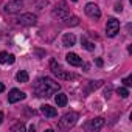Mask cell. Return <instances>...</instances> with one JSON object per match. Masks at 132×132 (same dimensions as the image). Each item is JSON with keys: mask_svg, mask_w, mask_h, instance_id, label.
<instances>
[{"mask_svg": "<svg viewBox=\"0 0 132 132\" xmlns=\"http://www.w3.org/2000/svg\"><path fill=\"white\" fill-rule=\"evenodd\" d=\"M61 89V84L51 78H39L34 84V92L39 98H50Z\"/></svg>", "mask_w": 132, "mask_h": 132, "instance_id": "obj_1", "label": "cell"}, {"mask_svg": "<svg viewBox=\"0 0 132 132\" xmlns=\"http://www.w3.org/2000/svg\"><path fill=\"white\" fill-rule=\"evenodd\" d=\"M76 121H78V113L76 112H69V113L62 115V118L59 120V127L61 129H70L76 124Z\"/></svg>", "mask_w": 132, "mask_h": 132, "instance_id": "obj_2", "label": "cell"}, {"mask_svg": "<svg viewBox=\"0 0 132 132\" xmlns=\"http://www.w3.org/2000/svg\"><path fill=\"white\" fill-rule=\"evenodd\" d=\"M50 69H51L53 75H54V76H57L59 79H72V78H75V75H73V73H67V72H64V69L61 67V65H59L56 61H51V62H50Z\"/></svg>", "mask_w": 132, "mask_h": 132, "instance_id": "obj_3", "label": "cell"}, {"mask_svg": "<svg viewBox=\"0 0 132 132\" xmlns=\"http://www.w3.org/2000/svg\"><path fill=\"white\" fill-rule=\"evenodd\" d=\"M51 16L54 17V19H57V20H65L69 16H70V13H69V10H67V5H65V2H61L59 5H56V8L51 11Z\"/></svg>", "mask_w": 132, "mask_h": 132, "instance_id": "obj_4", "label": "cell"}, {"mask_svg": "<svg viewBox=\"0 0 132 132\" xmlns=\"http://www.w3.org/2000/svg\"><path fill=\"white\" fill-rule=\"evenodd\" d=\"M36 20H37V17L33 13H25V14H20L17 17V23L22 27H33L36 23Z\"/></svg>", "mask_w": 132, "mask_h": 132, "instance_id": "obj_5", "label": "cell"}, {"mask_svg": "<svg viewBox=\"0 0 132 132\" xmlns=\"http://www.w3.org/2000/svg\"><path fill=\"white\" fill-rule=\"evenodd\" d=\"M120 31V22L117 20V19H109L107 20V23H106V34L109 36V37H113L117 33Z\"/></svg>", "mask_w": 132, "mask_h": 132, "instance_id": "obj_6", "label": "cell"}, {"mask_svg": "<svg viewBox=\"0 0 132 132\" xmlns=\"http://www.w3.org/2000/svg\"><path fill=\"white\" fill-rule=\"evenodd\" d=\"M22 8H23V2H22V0H11V2H8V3L5 5V13H8V14H16V13H19Z\"/></svg>", "mask_w": 132, "mask_h": 132, "instance_id": "obj_7", "label": "cell"}, {"mask_svg": "<svg viewBox=\"0 0 132 132\" xmlns=\"http://www.w3.org/2000/svg\"><path fill=\"white\" fill-rule=\"evenodd\" d=\"M103 126H104V118L98 117V118H93V120H90L89 123H86L84 129H86V130H89V132H95V130L101 129Z\"/></svg>", "mask_w": 132, "mask_h": 132, "instance_id": "obj_8", "label": "cell"}, {"mask_svg": "<svg viewBox=\"0 0 132 132\" xmlns=\"http://www.w3.org/2000/svg\"><path fill=\"white\" fill-rule=\"evenodd\" d=\"M84 11H86V14H87L89 17H92V19H100V17H101V10L98 8L96 3H87L86 8H84Z\"/></svg>", "mask_w": 132, "mask_h": 132, "instance_id": "obj_9", "label": "cell"}, {"mask_svg": "<svg viewBox=\"0 0 132 132\" xmlns=\"http://www.w3.org/2000/svg\"><path fill=\"white\" fill-rule=\"evenodd\" d=\"M25 93L23 92H20L19 89H13V90H10V93H8V101L11 103V104H14V103H17V101H22V100H25Z\"/></svg>", "mask_w": 132, "mask_h": 132, "instance_id": "obj_10", "label": "cell"}, {"mask_svg": "<svg viewBox=\"0 0 132 132\" xmlns=\"http://www.w3.org/2000/svg\"><path fill=\"white\" fill-rule=\"evenodd\" d=\"M65 59H67V62H69L70 65H75V67L82 65V59H81L76 53H69L67 56H65Z\"/></svg>", "mask_w": 132, "mask_h": 132, "instance_id": "obj_11", "label": "cell"}, {"mask_svg": "<svg viewBox=\"0 0 132 132\" xmlns=\"http://www.w3.org/2000/svg\"><path fill=\"white\" fill-rule=\"evenodd\" d=\"M76 42V36L73 33H65L62 36V45L64 47H73Z\"/></svg>", "mask_w": 132, "mask_h": 132, "instance_id": "obj_12", "label": "cell"}, {"mask_svg": "<svg viewBox=\"0 0 132 132\" xmlns=\"http://www.w3.org/2000/svg\"><path fill=\"white\" fill-rule=\"evenodd\" d=\"M40 112H42L45 117H48V118H53V117H56V115H57V110H56L54 107L48 106V104H44V106H40Z\"/></svg>", "mask_w": 132, "mask_h": 132, "instance_id": "obj_13", "label": "cell"}, {"mask_svg": "<svg viewBox=\"0 0 132 132\" xmlns=\"http://www.w3.org/2000/svg\"><path fill=\"white\" fill-rule=\"evenodd\" d=\"M14 61H16V57H14V54H10V53H6V51H0V64H14Z\"/></svg>", "mask_w": 132, "mask_h": 132, "instance_id": "obj_14", "label": "cell"}, {"mask_svg": "<svg viewBox=\"0 0 132 132\" xmlns=\"http://www.w3.org/2000/svg\"><path fill=\"white\" fill-rule=\"evenodd\" d=\"M54 101H56L57 107H64L65 104H67V95H65V93H57L54 96Z\"/></svg>", "mask_w": 132, "mask_h": 132, "instance_id": "obj_15", "label": "cell"}, {"mask_svg": "<svg viewBox=\"0 0 132 132\" xmlns=\"http://www.w3.org/2000/svg\"><path fill=\"white\" fill-rule=\"evenodd\" d=\"M64 23H65V25H69V27H76V25H79V19L75 17V16H69L67 19L64 20Z\"/></svg>", "mask_w": 132, "mask_h": 132, "instance_id": "obj_16", "label": "cell"}, {"mask_svg": "<svg viewBox=\"0 0 132 132\" xmlns=\"http://www.w3.org/2000/svg\"><path fill=\"white\" fill-rule=\"evenodd\" d=\"M16 79L19 81V82H28V79H30V76H28V73L25 72V70H20L17 75H16Z\"/></svg>", "mask_w": 132, "mask_h": 132, "instance_id": "obj_17", "label": "cell"}, {"mask_svg": "<svg viewBox=\"0 0 132 132\" xmlns=\"http://www.w3.org/2000/svg\"><path fill=\"white\" fill-rule=\"evenodd\" d=\"M81 44H82V47H84L86 50H89V51H93V50H95V44L89 42L87 37H82V39H81Z\"/></svg>", "mask_w": 132, "mask_h": 132, "instance_id": "obj_18", "label": "cell"}, {"mask_svg": "<svg viewBox=\"0 0 132 132\" xmlns=\"http://www.w3.org/2000/svg\"><path fill=\"white\" fill-rule=\"evenodd\" d=\"M117 93H118V95H120L121 98H127V96H129V90H127L126 87H118Z\"/></svg>", "mask_w": 132, "mask_h": 132, "instance_id": "obj_19", "label": "cell"}, {"mask_svg": "<svg viewBox=\"0 0 132 132\" xmlns=\"http://www.w3.org/2000/svg\"><path fill=\"white\" fill-rule=\"evenodd\" d=\"M11 130H13V132H16V130H20V132H22V130H25V124L19 121V123H16V124L11 127Z\"/></svg>", "mask_w": 132, "mask_h": 132, "instance_id": "obj_20", "label": "cell"}, {"mask_svg": "<svg viewBox=\"0 0 132 132\" xmlns=\"http://www.w3.org/2000/svg\"><path fill=\"white\" fill-rule=\"evenodd\" d=\"M123 82H124V86H126V87H130V86H132V76H130V75H129V76H126V78L123 79Z\"/></svg>", "mask_w": 132, "mask_h": 132, "instance_id": "obj_21", "label": "cell"}, {"mask_svg": "<svg viewBox=\"0 0 132 132\" xmlns=\"http://www.w3.org/2000/svg\"><path fill=\"white\" fill-rule=\"evenodd\" d=\"M96 65H100V67H101V65H103V61H101V59H100V57H98V59H96Z\"/></svg>", "mask_w": 132, "mask_h": 132, "instance_id": "obj_22", "label": "cell"}, {"mask_svg": "<svg viewBox=\"0 0 132 132\" xmlns=\"http://www.w3.org/2000/svg\"><path fill=\"white\" fill-rule=\"evenodd\" d=\"M3 123V112H0V124Z\"/></svg>", "mask_w": 132, "mask_h": 132, "instance_id": "obj_23", "label": "cell"}, {"mask_svg": "<svg viewBox=\"0 0 132 132\" xmlns=\"http://www.w3.org/2000/svg\"><path fill=\"white\" fill-rule=\"evenodd\" d=\"M3 90H5V86H3V84H2V82H0V93H2V92H3Z\"/></svg>", "mask_w": 132, "mask_h": 132, "instance_id": "obj_24", "label": "cell"}, {"mask_svg": "<svg viewBox=\"0 0 132 132\" xmlns=\"http://www.w3.org/2000/svg\"><path fill=\"white\" fill-rule=\"evenodd\" d=\"M72 2H78V0H72Z\"/></svg>", "mask_w": 132, "mask_h": 132, "instance_id": "obj_25", "label": "cell"}]
</instances>
